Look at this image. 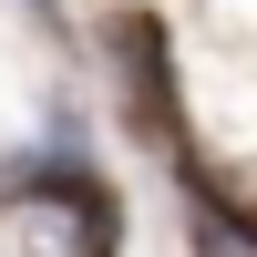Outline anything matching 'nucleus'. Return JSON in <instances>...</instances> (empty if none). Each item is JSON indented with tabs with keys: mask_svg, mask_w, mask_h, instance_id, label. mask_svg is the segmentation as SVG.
Listing matches in <instances>:
<instances>
[{
	"mask_svg": "<svg viewBox=\"0 0 257 257\" xmlns=\"http://www.w3.org/2000/svg\"><path fill=\"white\" fill-rule=\"evenodd\" d=\"M196 257H257L247 226H216V216H196Z\"/></svg>",
	"mask_w": 257,
	"mask_h": 257,
	"instance_id": "1",
	"label": "nucleus"
}]
</instances>
